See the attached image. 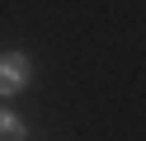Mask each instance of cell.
Instances as JSON below:
<instances>
[{
  "mask_svg": "<svg viewBox=\"0 0 146 141\" xmlns=\"http://www.w3.org/2000/svg\"><path fill=\"white\" fill-rule=\"evenodd\" d=\"M33 80V61L24 52H5L0 56V94H19Z\"/></svg>",
  "mask_w": 146,
  "mask_h": 141,
  "instance_id": "1",
  "label": "cell"
},
{
  "mask_svg": "<svg viewBox=\"0 0 146 141\" xmlns=\"http://www.w3.org/2000/svg\"><path fill=\"white\" fill-rule=\"evenodd\" d=\"M0 141H24V118H14L10 108H0Z\"/></svg>",
  "mask_w": 146,
  "mask_h": 141,
  "instance_id": "2",
  "label": "cell"
}]
</instances>
